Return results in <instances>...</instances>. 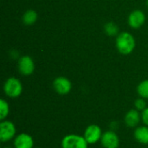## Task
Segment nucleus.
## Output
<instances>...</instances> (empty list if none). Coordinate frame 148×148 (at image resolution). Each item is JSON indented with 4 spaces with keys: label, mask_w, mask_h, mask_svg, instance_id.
I'll return each mask as SVG.
<instances>
[{
    "label": "nucleus",
    "mask_w": 148,
    "mask_h": 148,
    "mask_svg": "<svg viewBox=\"0 0 148 148\" xmlns=\"http://www.w3.org/2000/svg\"><path fill=\"white\" fill-rule=\"evenodd\" d=\"M100 142L104 148H119L120 147V138L114 130L104 132Z\"/></svg>",
    "instance_id": "6e6552de"
},
{
    "label": "nucleus",
    "mask_w": 148,
    "mask_h": 148,
    "mask_svg": "<svg viewBox=\"0 0 148 148\" xmlns=\"http://www.w3.org/2000/svg\"><path fill=\"white\" fill-rule=\"evenodd\" d=\"M10 114V105L4 99L0 100V120L4 121Z\"/></svg>",
    "instance_id": "dca6fc26"
},
{
    "label": "nucleus",
    "mask_w": 148,
    "mask_h": 148,
    "mask_svg": "<svg viewBox=\"0 0 148 148\" xmlns=\"http://www.w3.org/2000/svg\"><path fill=\"white\" fill-rule=\"evenodd\" d=\"M17 69L21 75L29 76L35 71V62L29 56H21L17 62Z\"/></svg>",
    "instance_id": "423d86ee"
},
{
    "label": "nucleus",
    "mask_w": 148,
    "mask_h": 148,
    "mask_svg": "<svg viewBox=\"0 0 148 148\" xmlns=\"http://www.w3.org/2000/svg\"><path fill=\"white\" fill-rule=\"evenodd\" d=\"M61 147L62 148H88V143L83 135L70 134L62 138Z\"/></svg>",
    "instance_id": "7ed1b4c3"
},
{
    "label": "nucleus",
    "mask_w": 148,
    "mask_h": 148,
    "mask_svg": "<svg viewBox=\"0 0 148 148\" xmlns=\"http://www.w3.org/2000/svg\"><path fill=\"white\" fill-rule=\"evenodd\" d=\"M34 148H38V147H34Z\"/></svg>",
    "instance_id": "412c9836"
},
{
    "label": "nucleus",
    "mask_w": 148,
    "mask_h": 148,
    "mask_svg": "<svg viewBox=\"0 0 148 148\" xmlns=\"http://www.w3.org/2000/svg\"><path fill=\"white\" fill-rule=\"evenodd\" d=\"M134 139L140 144L148 145V127L147 126H140L137 127L134 133Z\"/></svg>",
    "instance_id": "f8f14e48"
},
{
    "label": "nucleus",
    "mask_w": 148,
    "mask_h": 148,
    "mask_svg": "<svg viewBox=\"0 0 148 148\" xmlns=\"http://www.w3.org/2000/svg\"><path fill=\"white\" fill-rule=\"evenodd\" d=\"M137 93L140 97L148 100V79L144 80L137 86Z\"/></svg>",
    "instance_id": "4468645a"
},
{
    "label": "nucleus",
    "mask_w": 148,
    "mask_h": 148,
    "mask_svg": "<svg viewBox=\"0 0 148 148\" xmlns=\"http://www.w3.org/2000/svg\"><path fill=\"white\" fill-rule=\"evenodd\" d=\"M134 107H135V109H137L138 111L140 112H142L146 108H147V101H146V99L144 98H138L136 99L135 102H134Z\"/></svg>",
    "instance_id": "f3484780"
},
{
    "label": "nucleus",
    "mask_w": 148,
    "mask_h": 148,
    "mask_svg": "<svg viewBox=\"0 0 148 148\" xmlns=\"http://www.w3.org/2000/svg\"><path fill=\"white\" fill-rule=\"evenodd\" d=\"M53 88L60 95H66L72 89V83L65 76H58L53 81Z\"/></svg>",
    "instance_id": "0eeeda50"
},
{
    "label": "nucleus",
    "mask_w": 148,
    "mask_h": 148,
    "mask_svg": "<svg viewBox=\"0 0 148 148\" xmlns=\"http://www.w3.org/2000/svg\"><path fill=\"white\" fill-rule=\"evenodd\" d=\"M104 30L108 36H118L119 34V27L113 22H108L105 24L104 26Z\"/></svg>",
    "instance_id": "2eb2a0df"
},
{
    "label": "nucleus",
    "mask_w": 148,
    "mask_h": 148,
    "mask_svg": "<svg viewBox=\"0 0 148 148\" xmlns=\"http://www.w3.org/2000/svg\"><path fill=\"white\" fill-rule=\"evenodd\" d=\"M135 45V39L129 32H121L116 37L115 46L117 50L121 55L127 56L131 54L134 50Z\"/></svg>",
    "instance_id": "f257e3e1"
},
{
    "label": "nucleus",
    "mask_w": 148,
    "mask_h": 148,
    "mask_svg": "<svg viewBox=\"0 0 148 148\" xmlns=\"http://www.w3.org/2000/svg\"><path fill=\"white\" fill-rule=\"evenodd\" d=\"M16 136V128L10 121H1L0 123V140L3 143L10 141Z\"/></svg>",
    "instance_id": "20e7f679"
},
{
    "label": "nucleus",
    "mask_w": 148,
    "mask_h": 148,
    "mask_svg": "<svg viewBox=\"0 0 148 148\" xmlns=\"http://www.w3.org/2000/svg\"><path fill=\"white\" fill-rule=\"evenodd\" d=\"M37 20V13L34 10H26L22 17V21L25 25H32Z\"/></svg>",
    "instance_id": "ddd939ff"
},
{
    "label": "nucleus",
    "mask_w": 148,
    "mask_h": 148,
    "mask_svg": "<svg viewBox=\"0 0 148 148\" xmlns=\"http://www.w3.org/2000/svg\"><path fill=\"white\" fill-rule=\"evenodd\" d=\"M125 124L130 128H136L141 121V113L137 109H130L124 117Z\"/></svg>",
    "instance_id": "9b49d317"
},
{
    "label": "nucleus",
    "mask_w": 148,
    "mask_h": 148,
    "mask_svg": "<svg viewBox=\"0 0 148 148\" xmlns=\"http://www.w3.org/2000/svg\"><path fill=\"white\" fill-rule=\"evenodd\" d=\"M147 7H148V0H147Z\"/></svg>",
    "instance_id": "6ab92c4d"
},
{
    "label": "nucleus",
    "mask_w": 148,
    "mask_h": 148,
    "mask_svg": "<svg viewBox=\"0 0 148 148\" xmlns=\"http://www.w3.org/2000/svg\"><path fill=\"white\" fill-rule=\"evenodd\" d=\"M141 121L145 126L148 127V107L141 112Z\"/></svg>",
    "instance_id": "a211bd4d"
},
{
    "label": "nucleus",
    "mask_w": 148,
    "mask_h": 148,
    "mask_svg": "<svg viewBox=\"0 0 148 148\" xmlns=\"http://www.w3.org/2000/svg\"><path fill=\"white\" fill-rule=\"evenodd\" d=\"M102 134L103 133L101 128L98 125L92 124L86 127L83 134V137L85 138L88 145H95L97 142L101 141Z\"/></svg>",
    "instance_id": "39448f33"
},
{
    "label": "nucleus",
    "mask_w": 148,
    "mask_h": 148,
    "mask_svg": "<svg viewBox=\"0 0 148 148\" xmlns=\"http://www.w3.org/2000/svg\"><path fill=\"white\" fill-rule=\"evenodd\" d=\"M127 22L132 29H140L146 22V15L142 10H135L129 14Z\"/></svg>",
    "instance_id": "1a4fd4ad"
},
{
    "label": "nucleus",
    "mask_w": 148,
    "mask_h": 148,
    "mask_svg": "<svg viewBox=\"0 0 148 148\" xmlns=\"http://www.w3.org/2000/svg\"><path fill=\"white\" fill-rule=\"evenodd\" d=\"M34 140L31 135L26 133L16 134L13 140L14 148H34Z\"/></svg>",
    "instance_id": "9d476101"
},
{
    "label": "nucleus",
    "mask_w": 148,
    "mask_h": 148,
    "mask_svg": "<svg viewBox=\"0 0 148 148\" xmlns=\"http://www.w3.org/2000/svg\"><path fill=\"white\" fill-rule=\"evenodd\" d=\"M3 148H11V147H3Z\"/></svg>",
    "instance_id": "aec40b11"
},
{
    "label": "nucleus",
    "mask_w": 148,
    "mask_h": 148,
    "mask_svg": "<svg viewBox=\"0 0 148 148\" xmlns=\"http://www.w3.org/2000/svg\"><path fill=\"white\" fill-rule=\"evenodd\" d=\"M3 92L9 98L15 99L19 97L23 93V84L16 77L8 78L3 84Z\"/></svg>",
    "instance_id": "f03ea898"
}]
</instances>
